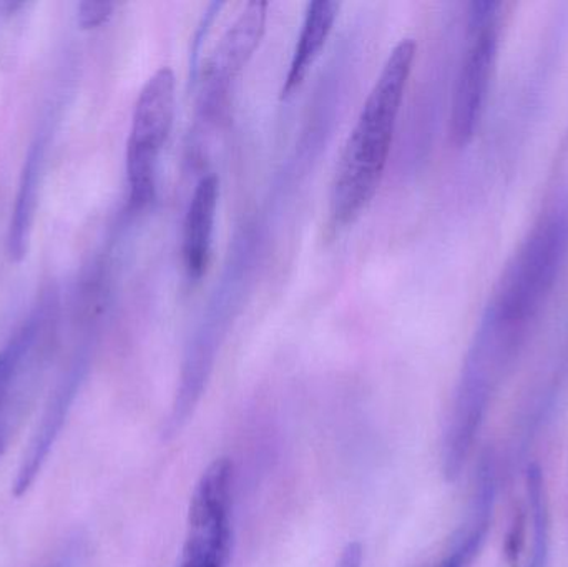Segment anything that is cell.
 I'll list each match as a JSON object with an SVG mask.
<instances>
[{
  "mask_svg": "<svg viewBox=\"0 0 568 567\" xmlns=\"http://www.w3.org/2000/svg\"><path fill=\"white\" fill-rule=\"evenodd\" d=\"M416 50L413 37L394 45L344 143L329 195V216L336 226L353 223L379 189Z\"/></svg>",
  "mask_w": 568,
  "mask_h": 567,
  "instance_id": "6da1fadb",
  "label": "cell"
},
{
  "mask_svg": "<svg viewBox=\"0 0 568 567\" xmlns=\"http://www.w3.org/2000/svg\"><path fill=\"white\" fill-rule=\"evenodd\" d=\"M568 259V206L544 213L504 266L480 328L519 350L549 302Z\"/></svg>",
  "mask_w": 568,
  "mask_h": 567,
  "instance_id": "7a4b0ae2",
  "label": "cell"
},
{
  "mask_svg": "<svg viewBox=\"0 0 568 567\" xmlns=\"http://www.w3.org/2000/svg\"><path fill=\"white\" fill-rule=\"evenodd\" d=\"M503 2L477 0L469 6L466 45L454 82L449 132L456 146L473 142L489 97L503 36Z\"/></svg>",
  "mask_w": 568,
  "mask_h": 567,
  "instance_id": "3957f363",
  "label": "cell"
},
{
  "mask_svg": "<svg viewBox=\"0 0 568 567\" xmlns=\"http://www.w3.org/2000/svg\"><path fill=\"white\" fill-rule=\"evenodd\" d=\"M175 105V73L170 67H160L140 90L126 142V179L132 209H143L155 196L160 153L172 132Z\"/></svg>",
  "mask_w": 568,
  "mask_h": 567,
  "instance_id": "277c9868",
  "label": "cell"
},
{
  "mask_svg": "<svg viewBox=\"0 0 568 567\" xmlns=\"http://www.w3.org/2000/svg\"><path fill=\"white\" fill-rule=\"evenodd\" d=\"M232 463L216 459L193 492L180 567H226L232 556Z\"/></svg>",
  "mask_w": 568,
  "mask_h": 567,
  "instance_id": "5b68a950",
  "label": "cell"
},
{
  "mask_svg": "<svg viewBox=\"0 0 568 567\" xmlns=\"http://www.w3.org/2000/svg\"><path fill=\"white\" fill-rule=\"evenodd\" d=\"M42 323L30 320L0 350V456L29 415L42 373Z\"/></svg>",
  "mask_w": 568,
  "mask_h": 567,
  "instance_id": "8992f818",
  "label": "cell"
},
{
  "mask_svg": "<svg viewBox=\"0 0 568 567\" xmlns=\"http://www.w3.org/2000/svg\"><path fill=\"white\" fill-rule=\"evenodd\" d=\"M268 7L270 3L265 0H252L246 3L235 22L216 43L203 70L206 85L213 92L226 89L258 49L266 29Z\"/></svg>",
  "mask_w": 568,
  "mask_h": 567,
  "instance_id": "52a82bcc",
  "label": "cell"
},
{
  "mask_svg": "<svg viewBox=\"0 0 568 567\" xmlns=\"http://www.w3.org/2000/svg\"><path fill=\"white\" fill-rule=\"evenodd\" d=\"M220 180L215 173H206L193 190L183 222V269L192 282H199L212 259L213 232L219 209Z\"/></svg>",
  "mask_w": 568,
  "mask_h": 567,
  "instance_id": "ba28073f",
  "label": "cell"
},
{
  "mask_svg": "<svg viewBox=\"0 0 568 567\" xmlns=\"http://www.w3.org/2000/svg\"><path fill=\"white\" fill-rule=\"evenodd\" d=\"M79 385L80 372H72L57 386L55 393H53L42 418H40L39 428L33 433L29 448H27L22 462H20L16 483H13L16 496H22L29 492L30 486L33 485L37 475L42 469L43 463L49 458L50 449L55 445L57 438H59L63 425L69 418V412L72 408L77 392H79Z\"/></svg>",
  "mask_w": 568,
  "mask_h": 567,
  "instance_id": "9c48e42d",
  "label": "cell"
},
{
  "mask_svg": "<svg viewBox=\"0 0 568 567\" xmlns=\"http://www.w3.org/2000/svg\"><path fill=\"white\" fill-rule=\"evenodd\" d=\"M339 7L341 3L334 0H314L307 6L303 27L291 57L290 69L284 79L283 99L291 95L303 83L304 77L310 72L311 65L320 55L321 49L333 30Z\"/></svg>",
  "mask_w": 568,
  "mask_h": 567,
  "instance_id": "30bf717a",
  "label": "cell"
},
{
  "mask_svg": "<svg viewBox=\"0 0 568 567\" xmlns=\"http://www.w3.org/2000/svg\"><path fill=\"white\" fill-rule=\"evenodd\" d=\"M42 155V143H39V145L33 146L29 159H27L19 196H17L16 212H13V219L10 222L9 253L10 259L16 260V262L22 260L27 252L33 212H36L37 192H39Z\"/></svg>",
  "mask_w": 568,
  "mask_h": 567,
  "instance_id": "8fae6325",
  "label": "cell"
},
{
  "mask_svg": "<svg viewBox=\"0 0 568 567\" xmlns=\"http://www.w3.org/2000/svg\"><path fill=\"white\" fill-rule=\"evenodd\" d=\"M116 3L113 2H82L79 6L80 27L82 29H97L103 26L113 16Z\"/></svg>",
  "mask_w": 568,
  "mask_h": 567,
  "instance_id": "7c38bea8",
  "label": "cell"
},
{
  "mask_svg": "<svg viewBox=\"0 0 568 567\" xmlns=\"http://www.w3.org/2000/svg\"><path fill=\"white\" fill-rule=\"evenodd\" d=\"M363 566V546L359 543H349L341 553L336 567H361Z\"/></svg>",
  "mask_w": 568,
  "mask_h": 567,
  "instance_id": "4fadbf2b",
  "label": "cell"
},
{
  "mask_svg": "<svg viewBox=\"0 0 568 567\" xmlns=\"http://www.w3.org/2000/svg\"><path fill=\"white\" fill-rule=\"evenodd\" d=\"M45 567H73L72 563L65 561V559L55 558L49 563Z\"/></svg>",
  "mask_w": 568,
  "mask_h": 567,
  "instance_id": "5bb4252c",
  "label": "cell"
}]
</instances>
